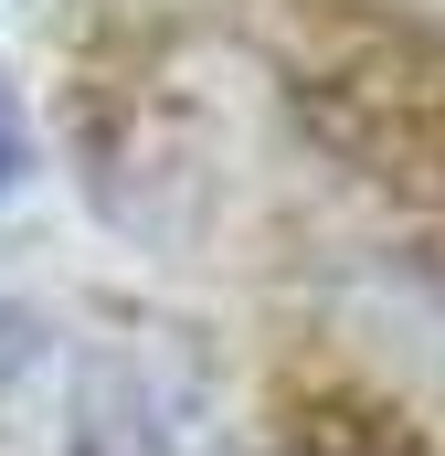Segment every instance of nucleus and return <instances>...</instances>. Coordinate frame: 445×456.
<instances>
[{
	"label": "nucleus",
	"instance_id": "obj_1",
	"mask_svg": "<svg viewBox=\"0 0 445 456\" xmlns=\"http://www.w3.org/2000/svg\"><path fill=\"white\" fill-rule=\"evenodd\" d=\"M287 96L360 181L445 202V21L403 0H308L287 21Z\"/></svg>",
	"mask_w": 445,
	"mask_h": 456
},
{
	"label": "nucleus",
	"instance_id": "obj_2",
	"mask_svg": "<svg viewBox=\"0 0 445 456\" xmlns=\"http://www.w3.org/2000/svg\"><path fill=\"white\" fill-rule=\"evenodd\" d=\"M85 446L96 456H233L202 371L181 361H127L117 382L85 393Z\"/></svg>",
	"mask_w": 445,
	"mask_h": 456
},
{
	"label": "nucleus",
	"instance_id": "obj_3",
	"mask_svg": "<svg viewBox=\"0 0 445 456\" xmlns=\"http://www.w3.org/2000/svg\"><path fill=\"white\" fill-rule=\"evenodd\" d=\"M276 456H435V446H425L392 403H371V393H350V382H319V393H297Z\"/></svg>",
	"mask_w": 445,
	"mask_h": 456
},
{
	"label": "nucleus",
	"instance_id": "obj_4",
	"mask_svg": "<svg viewBox=\"0 0 445 456\" xmlns=\"http://www.w3.org/2000/svg\"><path fill=\"white\" fill-rule=\"evenodd\" d=\"M21 159H32V138H21V107H11V86H0V191L21 181Z\"/></svg>",
	"mask_w": 445,
	"mask_h": 456
}]
</instances>
